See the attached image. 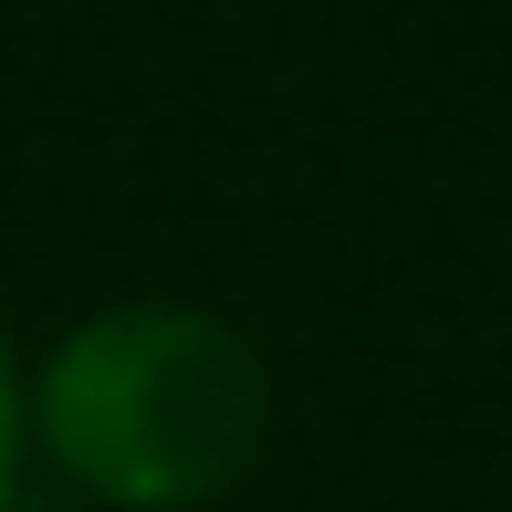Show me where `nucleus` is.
<instances>
[{
	"label": "nucleus",
	"mask_w": 512,
	"mask_h": 512,
	"mask_svg": "<svg viewBox=\"0 0 512 512\" xmlns=\"http://www.w3.org/2000/svg\"><path fill=\"white\" fill-rule=\"evenodd\" d=\"M272 429L262 335L189 293L95 304L32 366V460L95 512H209L272 460Z\"/></svg>",
	"instance_id": "obj_1"
},
{
	"label": "nucleus",
	"mask_w": 512,
	"mask_h": 512,
	"mask_svg": "<svg viewBox=\"0 0 512 512\" xmlns=\"http://www.w3.org/2000/svg\"><path fill=\"white\" fill-rule=\"evenodd\" d=\"M32 366L11 356V335H0V512H11L21 492H32Z\"/></svg>",
	"instance_id": "obj_2"
},
{
	"label": "nucleus",
	"mask_w": 512,
	"mask_h": 512,
	"mask_svg": "<svg viewBox=\"0 0 512 512\" xmlns=\"http://www.w3.org/2000/svg\"><path fill=\"white\" fill-rule=\"evenodd\" d=\"M11 512H95V502H74V492H63V481H42V471H32V492H21Z\"/></svg>",
	"instance_id": "obj_3"
}]
</instances>
